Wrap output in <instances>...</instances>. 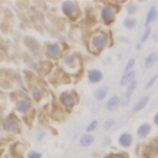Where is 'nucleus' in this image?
I'll use <instances>...</instances> for the list:
<instances>
[{
	"mask_svg": "<svg viewBox=\"0 0 158 158\" xmlns=\"http://www.w3.org/2000/svg\"><path fill=\"white\" fill-rule=\"evenodd\" d=\"M59 101L62 102L63 106L65 107H72L75 104V96L72 93H63L59 96Z\"/></svg>",
	"mask_w": 158,
	"mask_h": 158,
	"instance_id": "nucleus-2",
	"label": "nucleus"
},
{
	"mask_svg": "<svg viewBox=\"0 0 158 158\" xmlns=\"http://www.w3.org/2000/svg\"><path fill=\"white\" fill-rule=\"evenodd\" d=\"M88 78H89V80L91 83H99L102 79V73L100 70H98V69H91L88 73Z\"/></svg>",
	"mask_w": 158,
	"mask_h": 158,
	"instance_id": "nucleus-5",
	"label": "nucleus"
},
{
	"mask_svg": "<svg viewBox=\"0 0 158 158\" xmlns=\"http://www.w3.org/2000/svg\"><path fill=\"white\" fill-rule=\"evenodd\" d=\"M133 64H135V59H133V58H131V59L128 60V63H127V65H126V68H125V69H126V72H128V70L131 69V67H132Z\"/></svg>",
	"mask_w": 158,
	"mask_h": 158,
	"instance_id": "nucleus-26",
	"label": "nucleus"
},
{
	"mask_svg": "<svg viewBox=\"0 0 158 158\" xmlns=\"http://www.w3.org/2000/svg\"><path fill=\"white\" fill-rule=\"evenodd\" d=\"M149 131H151V126H149L148 123H143V125H141V126L138 127L137 135H138L139 137H146V136L149 133Z\"/></svg>",
	"mask_w": 158,
	"mask_h": 158,
	"instance_id": "nucleus-13",
	"label": "nucleus"
},
{
	"mask_svg": "<svg viewBox=\"0 0 158 158\" xmlns=\"http://www.w3.org/2000/svg\"><path fill=\"white\" fill-rule=\"evenodd\" d=\"M148 151H151L152 153H151V156L153 154V156H156L157 153H158V139H156V141H153L152 143H151V146L148 147Z\"/></svg>",
	"mask_w": 158,
	"mask_h": 158,
	"instance_id": "nucleus-18",
	"label": "nucleus"
},
{
	"mask_svg": "<svg viewBox=\"0 0 158 158\" xmlns=\"http://www.w3.org/2000/svg\"><path fill=\"white\" fill-rule=\"evenodd\" d=\"M94 142V137L91 136V135H84V136H81V138H80V144L81 146H90L91 143Z\"/></svg>",
	"mask_w": 158,
	"mask_h": 158,
	"instance_id": "nucleus-16",
	"label": "nucleus"
},
{
	"mask_svg": "<svg viewBox=\"0 0 158 158\" xmlns=\"http://www.w3.org/2000/svg\"><path fill=\"white\" fill-rule=\"evenodd\" d=\"M157 59H158V58H157Z\"/></svg>",
	"mask_w": 158,
	"mask_h": 158,
	"instance_id": "nucleus-31",
	"label": "nucleus"
},
{
	"mask_svg": "<svg viewBox=\"0 0 158 158\" xmlns=\"http://www.w3.org/2000/svg\"><path fill=\"white\" fill-rule=\"evenodd\" d=\"M27 158H41V154L36 151H31V152H28Z\"/></svg>",
	"mask_w": 158,
	"mask_h": 158,
	"instance_id": "nucleus-24",
	"label": "nucleus"
},
{
	"mask_svg": "<svg viewBox=\"0 0 158 158\" xmlns=\"http://www.w3.org/2000/svg\"><path fill=\"white\" fill-rule=\"evenodd\" d=\"M96 126H98V121H91V122L89 123V126L86 127V131H88V132H90V131L95 130V128H96Z\"/></svg>",
	"mask_w": 158,
	"mask_h": 158,
	"instance_id": "nucleus-23",
	"label": "nucleus"
},
{
	"mask_svg": "<svg viewBox=\"0 0 158 158\" xmlns=\"http://www.w3.org/2000/svg\"><path fill=\"white\" fill-rule=\"evenodd\" d=\"M157 58H158V54H157L156 52L149 53V54L147 56V58L144 59V67H146V68H149V67L157 60Z\"/></svg>",
	"mask_w": 158,
	"mask_h": 158,
	"instance_id": "nucleus-12",
	"label": "nucleus"
},
{
	"mask_svg": "<svg viewBox=\"0 0 158 158\" xmlns=\"http://www.w3.org/2000/svg\"><path fill=\"white\" fill-rule=\"evenodd\" d=\"M118 143H120V146H122V147H128V146H131V143H132V136H131L130 133H127V132L122 133V135L118 137Z\"/></svg>",
	"mask_w": 158,
	"mask_h": 158,
	"instance_id": "nucleus-9",
	"label": "nucleus"
},
{
	"mask_svg": "<svg viewBox=\"0 0 158 158\" xmlns=\"http://www.w3.org/2000/svg\"><path fill=\"white\" fill-rule=\"evenodd\" d=\"M5 128L7 130V131H11V132H14V131H17L19 128H20V125H19V122L15 120V118H9L6 122H5Z\"/></svg>",
	"mask_w": 158,
	"mask_h": 158,
	"instance_id": "nucleus-10",
	"label": "nucleus"
},
{
	"mask_svg": "<svg viewBox=\"0 0 158 158\" xmlns=\"http://www.w3.org/2000/svg\"><path fill=\"white\" fill-rule=\"evenodd\" d=\"M153 120H154V123L156 125H158V112L154 115V117H153Z\"/></svg>",
	"mask_w": 158,
	"mask_h": 158,
	"instance_id": "nucleus-30",
	"label": "nucleus"
},
{
	"mask_svg": "<svg viewBox=\"0 0 158 158\" xmlns=\"http://www.w3.org/2000/svg\"><path fill=\"white\" fill-rule=\"evenodd\" d=\"M149 33H151V28H149V27H147V28H146V31H144V33H143V35H142V37H141V42H144V41L148 38Z\"/></svg>",
	"mask_w": 158,
	"mask_h": 158,
	"instance_id": "nucleus-22",
	"label": "nucleus"
},
{
	"mask_svg": "<svg viewBox=\"0 0 158 158\" xmlns=\"http://www.w3.org/2000/svg\"><path fill=\"white\" fill-rule=\"evenodd\" d=\"M135 75H136V72H135V70H128V72H126V73L121 77L120 84H121V85H127V84H130L131 81H133Z\"/></svg>",
	"mask_w": 158,
	"mask_h": 158,
	"instance_id": "nucleus-6",
	"label": "nucleus"
},
{
	"mask_svg": "<svg viewBox=\"0 0 158 158\" xmlns=\"http://www.w3.org/2000/svg\"><path fill=\"white\" fill-rule=\"evenodd\" d=\"M101 17L105 21V23H111L114 21V19H115V11H114V9H111L109 6L102 7V10H101Z\"/></svg>",
	"mask_w": 158,
	"mask_h": 158,
	"instance_id": "nucleus-3",
	"label": "nucleus"
},
{
	"mask_svg": "<svg viewBox=\"0 0 158 158\" xmlns=\"http://www.w3.org/2000/svg\"><path fill=\"white\" fill-rule=\"evenodd\" d=\"M46 53H47L48 57L56 58V57H58L60 54V47L57 43H49L46 47Z\"/></svg>",
	"mask_w": 158,
	"mask_h": 158,
	"instance_id": "nucleus-4",
	"label": "nucleus"
},
{
	"mask_svg": "<svg viewBox=\"0 0 158 158\" xmlns=\"http://www.w3.org/2000/svg\"><path fill=\"white\" fill-rule=\"evenodd\" d=\"M137 9H138L137 4L131 2V4L128 5V7H127V11H128V14H133V12H136V11H137Z\"/></svg>",
	"mask_w": 158,
	"mask_h": 158,
	"instance_id": "nucleus-20",
	"label": "nucleus"
},
{
	"mask_svg": "<svg viewBox=\"0 0 158 158\" xmlns=\"http://www.w3.org/2000/svg\"><path fill=\"white\" fill-rule=\"evenodd\" d=\"M106 93H107V90H106V88H99L96 91H95V98L98 99V100H102L105 96H106Z\"/></svg>",
	"mask_w": 158,
	"mask_h": 158,
	"instance_id": "nucleus-17",
	"label": "nucleus"
},
{
	"mask_svg": "<svg viewBox=\"0 0 158 158\" xmlns=\"http://www.w3.org/2000/svg\"><path fill=\"white\" fill-rule=\"evenodd\" d=\"M74 56H67L65 58H64V63L65 64H68V65H72L73 63H74Z\"/></svg>",
	"mask_w": 158,
	"mask_h": 158,
	"instance_id": "nucleus-25",
	"label": "nucleus"
},
{
	"mask_svg": "<svg viewBox=\"0 0 158 158\" xmlns=\"http://www.w3.org/2000/svg\"><path fill=\"white\" fill-rule=\"evenodd\" d=\"M123 26L127 27V28H132V27L136 26V21H135L133 19H126V20L123 21Z\"/></svg>",
	"mask_w": 158,
	"mask_h": 158,
	"instance_id": "nucleus-19",
	"label": "nucleus"
},
{
	"mask_svg": "<svg viewBox=\"0 0 158 158\" xmlns=\"http://www.w3.org/2000/svg\"><path fill=\"white\" fill-rule=\"evenodd\" d=\"M112 123H114V121H109V122H106V123H105V130H109L110 125H112Z\"/></svg>",
	"mask_w": 158,
	"mask_h": 158,
	"instance_id": "nucleus-29",
	"label": "nucleus"
},
{
	"mask_svg": "<svg viewBox=\"0 0 158 158\" xmlns=\"http://www.w3.org/2000/svg\"><path fill=\"white\" fill-rule=\"evenodd\" d=\"M118 104H120V99H118V96H112L111 99H109L106 106H107V109H109L110 111H112V110H115V109L118 106Z\"/></svg>",
	"mask_w": 158,
	"mask_h": 158,
	"instance_id": "nucleus-14",
	"label": "nucleus"
},
{
	"mask_svg": "<svg viewBox=\"0 0 158 158\" xmlns=\"http://www.w3.org/2000/svg\"><path fill=\"white\" fill-rule=\"evenodd\" d=\"M109 158H125L122 154H111Z\"/></svg>",
	"mask_w": 158,
	"mask_h": 158,
	"instance_id": "nucleus-28",
	"label": "nucleus"
},
{
	"mask_svg": "<svg viewBox=\"0 0 158 158\" xmlns=\"http://www.w3.org/2000/svg\"><path fill=\"white\" fill-rule=\"evenodd\" d=\"M32 95H33V98H35L36 100H40V99H41V95H42V93H41V89H38V88H36V89L33 90V93H32Z\"/></svg>",
	"mask_w": 158,
	"mask_h": 158,
	"instance_id": "nucleus-21",
	"label": "nucleus"
},
{
	"mask_svg": "<svg viewBox=\"0 0 158 158\" xmlns=\"http://www.w3.org/2000/svg\"><path fill=\"white\" fill-rule=\"evenodd\" d=\"M157 78H158V75H154V77H153V78H152V79H151L149 81H148V84L146 85V88L148 89V88H149V86H151V85H152V84H153V83L156 81V79H157Z\"/></svg>",
	"mask_w": 158,
	"mask_h": 158,
	"instance_id": "nucleus-27",
	"label": "nucleus"
},
{
	"mask_svg": "<svg viewBox=\"0 0 158 158\" xmlns=\"http://www.w3.org/2000/svg\"><path fill=\"white\" fill-rule=\"evenodd\" d=\"M157 16H158L157 10H156L154 7H152V9L148 11V14H147V17H146V26H148L153 20H156Z\"/></svg>",
	"mask_w": 158,
	"mask_h": 158,
	"instance_id": "nucleus-15",
	"label": "nucleus"
},
{
	"mask_svg": "<svg viewBox=\"0 0 158 158\" xmlns=\"http://www.w3.org/2000/svg\"><path fill=\"white\" fill-rule=\"evenodd\" d=\"M16 109H17V111H20V112H27V111L31 109V104H30L28 100L22 99V100H19V101H17Z\"/></svg>",
	"mask_w": 158,
	"mask_h": 158,
	"instance_id": "nucleus-8",
	"label": "nucleus"
},
{
	"mask_svg": "<svg viewBox=\"0 0 158 158\" xmlns=\"http://www.w3.org/2000/svg\"><path fill=\"white\" fill-rule=\"evenodd\" d=\"M106 42H107V40H106V36H105L104 33L99 32V33H95V35L91 37V41H90V46H91L93 51H96V52H99V51H101V49H102V48L106 46Z\"/></svg>",
	"mask_w": 158,
	"mask_h": 158,
	"instance_id": "nucleus-1",
	"label": "nucleus"
},
{
	"mask_svg": "<svg viewBox=\"0 0 158 158\" xmlns=\"http://www.w3.org/2000/svg\"><path fill=\"white\" fill-rule=\"evenodd\" d=\"M62 10L67 16H70L75 11V4L72 1H64L62 4Z\"/></svg>",
	"mask_w": 158,
	"mask_h": 158,
	"instance_id": "nucleus-7",
	"label": "nucleus"
},
{
	"mask_svg": "<svg viewBox=\"0 0 158 158\" xmlns=\"http://www.w3.org/2000/svg\"><path fill=\"white\" fill-rule=\"evenodd\" d=\"M147 102H148V96H143V98H141L139 100H138V102L133 106V112H138L139 110H142L146 105H147Z\"/></svg>",
	"mask_w": 158,
	"mask_h": 158,
	"instance_id": "nucleus-11",
	"label": "nucleus"
}]
</instances>
